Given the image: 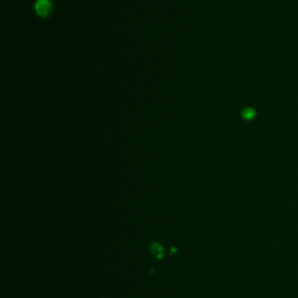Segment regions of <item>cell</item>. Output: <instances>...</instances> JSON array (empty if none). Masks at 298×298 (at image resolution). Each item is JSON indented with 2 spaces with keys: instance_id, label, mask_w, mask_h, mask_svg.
<instances>
[{
  "instance_id": "cell-1",
  "label": "cell",
  "mask_w": 298,
  "mask_h": 298,
  "mask_svg": "<svg viewBox=\"0 0 298 298\" xmlns=\"http://www.w3.org/2000/svg\"><path fill=\"white\" fill-rule=\"evenodd\" d=\"M53 11V3L50 0H36L35 12L42 18H46Z\"/></svg>"
},
{
  "instance_id": "cell-2",
  "label": "cell",
  "mask_w": 298,
  "mask_h": 298,
  "mask_svg": "<svg viewBox=\"0 0 298 298\" xmlns=\"http://www.w3.org/2000/svg\"><path fill=\"white\" fill-rule=\"evenodd\" d=\"M241 115H243V118L246 120H252L254 119V116L256 115V112L252 107H246V109L241 112Z\"/></svg>"
}]
</instances>
